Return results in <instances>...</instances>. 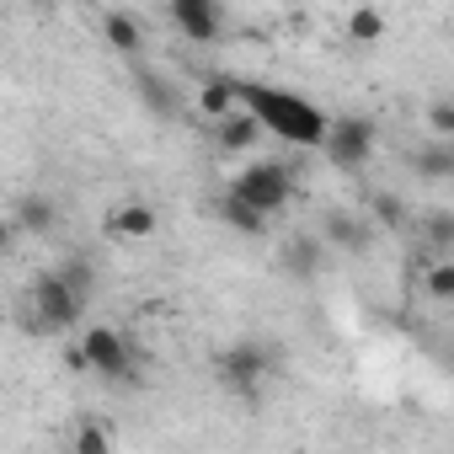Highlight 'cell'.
<instances>
[{
	"instance_id": "obj_1",
	"label": "cell",
	"mask_w": 454,
	"mask_h": 454,
	"mask_svg": "<svg viewBox=\"0 0 454 454\" xmlns=\"http://www.w3.org/2000/svg\"><path fill=\"white\" fill-rule=\"evenodd\" d=\"M241 107H252L257 118H262V129H273L278 139H289V145H326V134H332V118L316 107V102H305V97H294V91H273V86H241Z\"/></svg>"
},
{
	"instance_id": "obj_2",
	"label": "cell",
	"mask_w": 454,
	"mask_h": 454,
	"mask_svg": "<svg viewBox=\"0 0 454 454\" xmlns=\"http://www.w3.org/2000/svg\"><path fill=\"white\" fill-rule=\"evenodd\" d=\"M27 305H33V332H43V337H59V332H70L75 321H81V310H86V294L54 268V273H38L33 278V289H27Z\"/></svg>"
},
{
	"instance_id": "obj_3",
	"label": "cell",
	"mask_w": 454,
	"mask_h": 454,
	"mask_svg": "<svg viewBox=\"0 0 454 454\" xmlns=\"http://www.w3.org/2000/svg\"><path fill=\"white\" fill-rule=\"evenodd\" d=\"M273 369H278V353H273L268 342H257V337H241V342H231V348L214 353L219 385H231V390L247 395V401H257V390H262V380H268Z\"/></svg>"
},
{
	"instance_id": "obj_4",
	"label": "cell",
	"mask_w": 454,
	"mask_h": 454,
	"mask_svg": "<svg viewBox=\"0 0 454 454\" xmlns=\"http://www.w3.org/2000/svg\"><path fill=\"white\" fill-rule=\"evenodd\" d=\"M231 192H241V198L257 203L262 214H278V208L294 198V171L278 166V160H257V166H247V171L231 182Z\"/></svg>"
},
{
	"instance_id": "obj_5",
	"label": "cell",
	"mask_w": 454,
	"mask_h": 454,
	"mask_svg": "<svg viewBox=\"0 0 454 454\" xmlns=\"http://www.w3.org/2000/svg\"><path fill=\"white\" fill-rule=\"evenodd\" d=\"M374 145H380L374 118H337L332 134H326V155H332V166H342V171H358V166L374 155Z\"/></svg>"
},
{
	"instance_id": "obj_6",
	"label": "cell",
	"mask_w": 454,
	"mask_h": 454,
	"mask_svg": "<svg viewBox=\"0 0 454 454\" xmlns=\"http://www.w3.org/2000/svg\"><path fill=\"white\" fill-rule=\"evenodd\" d=\"M81 353H86V369L102 374V380H123L129 374V342L113 326H91L81 337Z\"/></svg>"
},
{
	"instance_id": "obj_7",
	"label": "cell",
	"mask_w": 454,
	"mask_h": 454,
	"mask_svg": "<svg viewBox=\"0 0 454 454\" xmlns=\"http://www.w3.org/2000/svg\"><path fill=\"white\" fill-rule=\"evenodd\" d=\"M171 12V27L187 38V43H214L224 17H219V0H166Z\"/></svg>"
},
{
	"instance_id": "obj_8",
	"label": "cell",
	"mask_w": 454,
	"mask_h": 454,
	"mask_svg": "<svg viewBox=\"0 0 454 454\" xmlns=\"http://www.w3.org/2000/svg\"><path fill=\"white\" fill-rule=\"evenodd\" d=\"M321 241H332V247H342V252L364 257L374 236H369V224H364L358 214H348V208H326V219H321Z\"/></svg>"
},
{
	"instance_id": "obj_9",
	"label": "cell",
	"mask_w": 454,
	"mask_h": 454,
	"mask_svg": "<svg viewBox=\"0 0 454 454\" xmlns=\"http://www.w3.org/2000/svg\"><path fill=\"white\" fill-rule=\"evenodd\" d=\"M257 139H262V118L247 107V113H231V118H219L214 123V145L224 150V155H241V150H257Z\"/></svg>"
},
{
	"instance_id": "obj_10",
	"label": "cell",
	"mask_w": 454,
	"mask_h": 454,
	"mask_svg": "<svg viewBox=\"0 0 454 454\" xmlns=\"http://www.w3.org/2000/svg\"><path fill=\"white\" fill-rule=\"evenodd\" d=\"M321 262H326V241H316V236L284 241V273H289V278L316 284V278H321Z\"/></svg>"
},
{
	"instance_id": "obj_11",
	"label": "cell",
	"mask_w": 454,
	"mask_h": 454,
	"mask_svg": "<svg viewBox=\"0 0 454 454\" xmlns=\"http://www.w3.org/2000/svg\"><path fill=\"white\" fill-rule=\"evenodd\" d=\"M219 219L231 224V231H241V236H268V219H273V214H262V208L247 203L241 192H224V198H219Z\"/></svg>"
},
{
	"instance_id": "obj_12",
	"label": "cell",
	"mask_w": 454,
	"mask_h": 454,
	"mask_svg": "<svg viewBox=\"0 0 454 454\" xmlns=\"http://www.w3.org/2000/svg\"><path fill=\"white\" fill-rule=\"evenodd\" d=\"M134 91H139V102H145L155 118H171V113H176V91H171L166 75H155V70H134Z\"/></svg>"
},
{
	"instance_id": "obj_13",
	"label": "cell",
	"mask_w": 454,
	"mask_h": 454,
	"mask_svg": "<svg viewBox=\"0 0 454 454\" xmlns=\"http://www.w3.org/2000/svg\"><path fill=\"white\" fill-rule=\"evenodd\" d=\"M113 236L118 241H150L155 236V208L150 203H123L113 214Z\"/></svg>"
},
{
	"instance_id": "obj_14",
	"label": "cell",
	"mask_w": 454,
	"mask_h": 454,
	"mask_svg": "<svg viewBox=\"0 0 454 454\" xmlns=\"http://www.w3.org/2000/svg\"><path fill=\"white\" fill-rule=\"evenodd\" d=\"M198 113H203L208 123L241 113V86H231V81H208V86L198 91Z\"/></svg>"
},
{
	"instance_id": "obj_15",
	"label": "cell",
	"mask_w": 454,
	"mask_h": 454,
	"mask_svg": "<svg viewBox=\"0 0 454 454\" xmlns=\"http://www.w3.org/2000/svg\"><path fill=\"white\" fill-rule=\"evenodd\" d=\"M102 38H107V43H113L118 54H129V59H134V54L145 49L139 17H129V12H107V17H102Z\"/></svg>"
},
{
	"instance_id": "obj_16",
	"label": "cell",
	"mask_w": 454,
	"mask_h": 454,
	"mask_svg": "<svg viewBox=\"0 0 454 454\" xmlns=\"http://www.w3.org/2000/svg\"><path fill=\"white\" fill-rule=\"evenodd\" d=\"M54 219H59V208H54V198H43V192H33V198L17 203V231H27V236H49Z\"/></svg>"
},
{
	"instance_id": "obj_17",
	"label": "cell",
	"mask_w": 454,
	"mask_h": 454,
	"mask_svg": "<svg viewBox=\"0 0 454 454\" xmlns=\"http://www.w3.org/2000/svg\"><path fill=\"white\" fill-rule=\"evenodd\" d=\"M385 27H390V22H385L380 6H353V12H348V38H353V43H380Z\"/></svg>"
},
{
	"instance_id": "obj_18",
	"label": "cell",
	"mask_w": 454,
	"mask_h": 454,
	"mask_svg": "<svg viewBox=\"0 0 454 454\" xmlns=\"http://www.w3.org/2000/svg\"><path fill=\"white\" fill-rule=\"evenodd\" d=\"M422 241H427V252H454V214L449 208L422 214Z\"/></svg>"
},
{
	"instance_id": "obj_19",
	"label": "cell",
	"mask_w": 454,
	"mask_h": 454,
	"mask_svg": "<svg viewBox=\"0 0 454 454\" xmlns=\"http://www.w3.org/2000/svg\"><path fill=\"white\" fill-rule=\"evenodd\" d=\"M411 171H417L422 182H449V139H443V145H422V150L411 155Z\"/></svg>"
},
{
	"instance_id": "obj_20",
	"label": "cell",
	"mask_w": 454,
	"mask_h": 454,
	"mask_svg": "<svg viewBox=\"0 0 454 454\" xmlns=\"http://www.w3.org/2000/svg\"><path fill=\"white\" fill-rule=\"evenodd\" d=\"M369 214H374V224H385V231H401V224H406V203L395 192H374Z\"/></svg>"
},
{
	"instance_id": "obj_21",
	"label": "cell",
	"mask_w": 454,
	"mask_h": 454,
	"mask_svg": "<svg viewBox=\"0 0 454 454\" xmlns=\"http://www.w3.org/2000/svg\"><path fill=\"white\" fill-rule=\"evenodd\" d=\"M422 289H427V300H454V262H427Z\"/></svg>"
},
{
	"instance_id": "obj_22",
	"label": "cell",
	"mask_w": 454,
	"mask_h": 454,
	"mask_svg": "<svg viewBox=\"0 0 454 454\" xmlns=\"http://www.w3.org/2000/svg\"><path fill=\"white\" fill-rule=\"evenodd\" d=\"M113 449V433L107 427H97V422H81L75 427V454H107Z\"/></svg>"
},
{
	"instance_id": "obj_23",
	"label": "cell",
	"mask_w": 454,
	"mask_h": 454,
	"mask_svg": "<svg viewBox=\"0 0 454 454\" xmlns=\"http://www.w3.org/2000/svg\"><path fill=\"white\" fill-rule=\"evenodd\" d=\"M59 273L81 289V294H91V284H97V268L86 262V257H70V262H59Z\"/></svg>"
},
{
	"instance_id": "obj_24",
	"label": "cell",
	"mask_w": 454,
	"mask_h": 454,
	"mask_svg": "<svg viewBox=\"0 0 454 454\" xmlns=\"http://www.w3.org/2000/svg\"><path fill=\"white\" fill-rule=\"evenodd\" d=\"M427 129L443 134V139H454V97H443V102L427 107Z\"/></svg>"
},
{
	"instance_id": "obj_25",
	"label": "cell",
	"mask_w": 454,
	"mask_h": 454,
	"mask_svg": "<svg viewBox=\"0 0 454 454\" xmlns=\"http://www.w3.org/2000/svg\"><path fill=\"white\" fill-rule=\"evenodd\" d=\"M449 182H454V139H449Z\"/></svg>"
},
{
	"instance_id": "obj_26",
	"label": "cell",
	"mask_w": 454,
	"mask_h": 454,
	"mask_svg": "<svg viewBox=\"0 0 454 454\" xmlns=\"http://www.w3.org/2000/svg\"><path fill=\"white\" fill-rule=\"evenodd\" d=\"M38 6H49V0H38Z\"/></svg>"
}]
</instances>
